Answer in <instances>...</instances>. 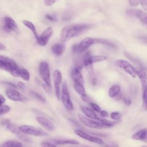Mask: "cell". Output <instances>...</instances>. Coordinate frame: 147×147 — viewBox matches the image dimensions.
<instances>
[{
  "label": "cell",
  "instance_id": "1",
  "mask_svg": "<svg viewBox=\"0 0 147 147\" xmlns=\"http://www.w3.org/2000/svg\"><path fill=\"white\" fill-rule=\"evenodd\" d=\"M90 26L89 24H76L67 26L61 29L60 40L62 42L67 41L90 28Z\"/></svg>",
  "mask_w": 147,
  "mask_h": 147
},
{
  "label": "cell",
  "instance_id": "2",
  "mask_svg": "<svg viewBox=\"0 0 147 147\" xmlns=\"http://www.w3.org/2000/svg\"><path fill=\"white\" fill-rule=\"evenodd\" d=\"M0 68L10 72L14 77L20 76V68L13 59L8 57L0 55Z\"/></svg>",
  "mask_w": 147,
  "mask_h": 147
},
{
  "label": "cell",
  "instance_id": "3",
  "mask_svg": "<svg viewBox=\"0 0 147 147\" xmlns=\"http://www.w3.org/2000/svg\"><path fill=\"white\" fill-rule=\"evenodd\" d=\"M94 44H95V38L92 37H87L84 38L80 43L74 45L72 49L73 52L75 53H81L86 51Z\"/></svg>",
  "mask_w": 147,
  "mask_h": 147
},
{
  "label": "cell",
  "instance_id": "4",
  "mask_svg": "<svg viewBox=\"0 0 147 147\" xmlns=\"http://www.w3.org/2000/svg\"><path fill=\"white\" fill-rule=\"evenodd\" d=\"M20 130L25 134L34 136L36 137L47 136L48 134L42 129L30 125H22L19 127Z\"/></svg>",
  "mask_w": 147,
  "mask_h": 147
},
{
  "label": "cell",
  "instance_id": "5",
  "mask_svg": "<svg viewBox=\"0 0 147 147\" xmlns=\"http://www.w3.org/2000/svg\"><path fill=\"white\" fill-rule=\"evenodd\" d=\"M61 100L64 106L68 110H72L74 109L72 102L71 100L70 95L69 93L68 85L65 80L62 85V90L61 92Z\"/></svg>",
  "mask_w": 147,
  "mask_h": 147
},
{
  "label": "cell",
  "instance_id": "6",
  "mask_svg": "<svg viewBox=\"0 0 147 147\" xmlns=\"http://www.w3.org/2000/svg\"><path fill=\"white\" fill-rule=\"evenodd\" d=\"M39 73L41 78L45 83L51 87L50 71L48 64L45 61H42L39 65Z\"/></svg>",
  "mask_w": 147,
  "mask_h": 147
},
{
  "label": "cell",
  "instance_id": "7",
  "mask_svg": "<svg viewBox=\"0 0 147 147\" xmlns=\"http://www.w3.org/2000/svg\"><path fill=\"white\" fill-rule=\"evenodd\" d=\"M115 64L119 68L123 69L126 72H127L133 78L136 77V69L134 68L133 65H132L128 61L122 59L117 60L115 61Z\"/></svg>",
  "mask_w": 147,
  "mask_h": 147
},
{
  "label": "cell",
  "instance_id": "8",
  "mask_svg": "<svg viewBox=\"0 0 147 147\" xmlns=\"http://www.w3.org/2000/svg\"><path fill=\"white\" fill-rule=\"evenodd\" d=\"M7 129L12 133L14 134L20 140L26 143H31L32 140L31 139L26 136V134L22 133L20 130L19 127L13 123H9L7 125Z\"/></svg>",
  "mask_w": 147,
  "mask_h": 147
},
{
  "label": "cell",
  "instance_id": "9",
  "mask_svg": "<svg viewBox=\"0 0 147 147\" xmlns=\"http://www.w3.org/2000/svg\"><path fill=\"white\" fill-rule=\"evenodd\" d=\"M78 118L79 119L80 121L84 125H85L86 126H87L88 127L98 129V128H102V127H105L100 122H99L98 121H95L91 119L87 118V117H85L84 115H83L80 113L78 114Z\"/></svg>",
  "mask_w": 147,
  "mask_h": 147
},
{
  "label": "cell",
  "instance_id": "10",
  "mask_svg": "<svg viewBox=\"0 0 147 147\" xmlns=\"http://www.w3.org/2000/svg\"><path fill=\"white\" fill-rule=\"evenodd\" d=\"M53 79L56 95L59 99H61V91H60V85L62 81V75L59 70L56 69L53 72Z\"/></svg>",
  "mask_w": 147,
  "mask_h": 147
},
{
  "label": "cell",
  "instance_id": "11",
  "mask_svg": "<svg viewBox=\"0 0 147 147\" xmlns=\"http://www.w3.org/2000/svg\"><path fill=\"white\" fill-rule=\"evenodd\" d=\"M74 132L79 137H80L84 140H86L88 141H90V142H92L94 143H96V144H98L99 145L104 144L103 141L102 140H101L100 138L95 137V136H92L83 131V130H82L80 129H75Z\"/></svg>",
  "mask_w": 147,
  "mask_h": 147
},
{
  "label": "cell",
  "instance_id": "12",
  "mask_svg": "<svg viewBox=\"0 0 147 147\" xmlns=\"http://www.w3.org/2000/svg\"><path fill=\"white\" fill-rule=\"evenodd\" d=\"M53 30L52 27H48L45 29L43 32L38 36V37L36 39L37 43L41 45L45 46L47 44L49 40L50 39L51 37L53 34Z\"/></svg>",
  "mask_w": 147,
  "mask_h": 147
},
{
  "label": "cell",
  "instance_id": "13",
  "mask_svg": "<svg viewBox=\"0 0 147 147\" xmlns=\"http://www.w3.org/2000/svg\"><path fill=\"white\" fill-rule=\"evenodd\" d=\"M83 64H82L76 65L71 72V76L74 82L82 84H83L84 82L83 77L81 74V70L83 68Z\"/></svg>",
  "mask_w": 147,
  "mask_h": 147
},
{
  "label": "cell",
  "instance_id": "14",
  "mask_svg": "<svg viewBox=\"0 0 147 147\" xmlns=\"http://www.w3.org/2000/svg\"><path fill=\"white\" fill-rule=\"evenodd\" d=\"M5 25L3 28L6 31H13L15 33H19L18 27L15 21L10 17H6L4 18Z\"/></svg>",
  "mask_w": 147,
  "mask_h": 147
},
{
  "label": "cell",
  "instance_id": "15",
  "mask_svg": "<svg viewBox=\"0 0 147 147\" xmlns=\"http://www.w3.org/2000/svg\"><path fill=\"white\" fill-rule=\"evenodd\" d=\"M37 122L42 126L45 129L48 131H53L55 129V126L52 122L48 118L38 116L36 118Z\"/></svg>",
  "mask_w": 147,
  "mask_h": 147
},
{
  "label": "cell",
  "instance_id": "16",
  "mask_svg": "<svg viewBox=\"0 0 147 147\" xmlns=\"http://www.w3.org/2000/svg\"><path fill=\"white\" fill-rule=\"evenodd\" d=\"M137 75L140 78L141 87H142V93L144 92L145 88L147 87V75L146 72L143 69H136Z\"/></svg>",
  "mask_w": 147,
  "mask_h": 147
},
{
  "label": "cell",
  "instance_id": "17",
  "mask_svg": "<svg viewBox=\"0 0 147 147\" xmlns=\"http://www.w3.org/2000/svg\"><path fill=\"white\" fill-rule=\"evenodd\" d=\"M131 138L134 140H140L147 142V128L141 129L133 134Z\"/></svg>",
  "mask_w": 147,
  "mask_h": 147
},
{
  "label": "cell",
  "instance_id": "18",
  "mask_svg": "<svg viewBox=\"0 0 147 147\" xmlns=\"http://www.w3.org/2000/svg\"><path fill=\"white\" fill-rule=\"evenodd\" d=\"M6 95L7 98L14 101L21 100V96L20 92L15 89L8 88L6 90Z\"/></svg>",
  "mask_w": 147,
  "mask_h": 147
},
{
  "label": "cell",
  "instance_id": "19",
  "mask_svg": "<svg viewBox=\"0 0 147 147\" xmlns=\"http://www.w3.org/2000/svg\"><path fill=\"white\" fill-rule=\"evenodd\" d=\"M80 108L82 111L86 115V116L87 118L91 119H96L97 120L98 117L97 116L96 114L95 113V111L92 109H91L87 106H83V105H81L80 106Z\"/></svg>",
  "mask_w": 147,
  "mask_h": 147
},
{
  "label": "cell",
  "instance_id": "20",
  "mask_svg": "<svg viewBox=\"0 0 147 147\" xmlns=\"http://www.w3.org/2000/svg\"><path fill=\"white\" fill-rule=\"evenodd\" d=\"M134 17H137L140 22L147 28V13L140 10H136Z\"/></svg>",
  "mask_w": 147,
  "mask_h": 147
},
{
  "label": "cell",
  "instance_id": "21",
  "mask_svg": "<svg viewBox=\"0 0 147 147\" xmlns=\"http://www.w3.org/2000/svg\"><path fill=\"white\" fill-rule=\"evenodd\" d=\"M55 145H65V144H72V145H79V142L75 140L72 139H64V140H52L51 141Z\"/></svg>",
  "mask_w": 147,
  "mask_h": 147
},
{
  "label": "cell",
  "instance_id": "22",
  "mask_svg": "<svg viewBox=\"0 0 147 147\" xmlns=\"http://www.w3.org/2000/svg\"><path fill=\"white\" fill-rule=\"evenodd\" d=\"M53 53L56 56H61L65 51V46L61 44H56L52 47Z\"/></svg>",
  "mask_w": 147,
  "mask_h": 147
},
{
  "label": "cell",
  "instance_id": "23",
  "mask_svg": "<svg viewBox=\"0 0 147 147\" xmlns=\"http://www.w3.org/2000/svg\"><path fill=\"white\" fill-rule=\"evenodd\" d=\"M121 91V87L118 84L112 86L109 90V95L110 98H114L117 96Z\"/></svg>",
  "mask_w": 147,
  "mask_h": 147
},
{
  "label": "cell",
  "instance_id": "24",
  "mask_svg": "<svg viewBox=\"0 0 147 147\" xmlns=\"http://www.w3.org/2000/svg\"><path fill=\"white\" fill-rule=\"evenodd\" d=\"M22 23L25 26H26L28 29H29L32 31V32L33 33V35L35 37L36 39H37L39 36L38 35V34L37 33V31H36V28H35V26L34 25V24L32 22L26 20H23Z\"/></svg>",
  "mask_w": 147,
  "mask_h": 147
},
{
  "label": "cell",
  "instance_id": "25",
  "mask_svg": "<svg viewBox=\"0 0 147 147\" xmlns=\"http://www.w3.org/2000/svg\"><path fill=\"white\" fill-rule=\"evenodd\" d=\"M97 120L98 121V122H100L102 125H103L105 127H112L114 125H116L118 122V121H109L105 118H100L99 117H98Z\"/></svg>",
  "mask_w": 147,
  "mask_h": 147
},
{
  "label": "cell",
  "instance_id": "26",
  "mask_svg": "<svg viewBox=\"0 0 147 147\" xmlns=\"http://www.w3.org/2000/svg\"><path fill=\"white\" fill-rule=\"evenodd\" d=\"M74 88L76 91V92L80 94V95H82L85 93V89L84 88V86L83 84H80V83H78L75 82L74 83Z\"/></svg>",
  "mask_w": 147,
  "mask_h": 147
},
{
  "label": "cell",
  "instance_id": "27",
  "mask_svg": "<svg viewBox=\"0 0 147 147\" xmlns=\"http://www.w3.org/2000/svg\"><path fill=\"white\" fill-rule=\"evenodd\" d=\"M95 43H98V44H103L105 45L107 47H111V48H115V46L110 41H109L107 40H104V39H100V38H95Z\"/></svg>",
  "mask_w": 147,
  "mask_h": 147
},
{
  "label": "cell",
  "instance_id": "28",
  "mask_svg": "<svg viewBox=\"0 0 147 147\" xmlns=\"http://www.w3.org/2000/svg\"><path fill=\"white\" fill-rule=\"evenodd\" d=\"M20 77H21L23 80L25 81H29L30 80V75L29 72L24 69L21 68L20 71Z\"/></svg>",
  "mask_w": 147,
  "mask_h": 147
},
{
  "label": "cell",
  "instance_id": "29",
  "mask_svg": "<svg viewBox=\"0 0 147 147\" xmlns=\"http://www.w3.org/2000/svg\"><path fill=\"white\" fill-rule=\"evenodd\" d=\"M10 110V108L9 106L7 105H2L0 106V115H3L8 113Z\"/></svg>",
  "mask_w": 147,
  "mask_h": 147
},
{
  "label": "cell",
  "instance_id": "30",
  "mask_svg": "<svg viewBox=\"0 0 147 147\" xmlns=\"http://www.w3.org/2000/svg\"><path fill=\"white\" fill-rule=\"evenodd\" d=\"M143 98V107L145 109L147 107V87L145 88L144 92L142 93Z\"/></svg>",
  "mask_w": 147,
  "mask_h": 147
},
{
  "label": "cell",
  "instance_id": "31",
  "mask_svg": "<svg viewBox=\"0 0 147 147\" xmlns=\"http://www.w3.org/2000/svg\"><path fill=\"white\" fill-rule=\"evenodd\" d=\"M16 141H7L0 145V147H13Z\"/></svg>",
  "mask_w": 147,
  "mask_h": 147
},
{
  "label": "cell",
  "instance_id": "32",
  "mask_svg": "<svg viewBox=\"0 0 147 147\" xmlns=\"http://www.w3.org/2000/svg\"><path fill=\"white\" fill-rule=\"evenodd\" d=\"M124 53V54L125 55V56L129 59H130L131 61H132L133 63H134L135 64H136L137 65H140V66H141V67H143L142 65V64L140 63V62L138 60H136V59H135L134 58H133V57H131L130 55H129L127 53H126V52H123Z\"/></svg>",
  "mask_w": 147,
  "mask_h": 147
},
{
  "label": "cell",
  "instance_id": "33",
  "mask_svg": "<svg viewBox=\"0 0 147 147\" xmlns=\"http://www.w3.org/2000/svg\"><path fill=\"white\" fill-rule=\"evenodd\" d=\"M45 17L48 20H49L52 22H56L57 19V17L55 14H47L45 16Z\"/></svg>",
  "mask_w": 147,
  "mask_h": 147
},
{
  "label": "cell",
  "instance_id": "34",
  "mask_svg": "<svg viewBox=\"0 0 147 147\" xmlns=\"http://www.w3.org/2000/svg\"><path fill=\"white\" fill-rule=\"evenodd\" d=\"M31 93H32V94L35 98H37L38 100H39L40 101H41V102H44L45 101V99L40 94H38L37 92H34V91H32Z\"/></svg>",
  "mask_w": 147,
  "mask_h": 147
},
{
  "label": "cell",
  "instance_id": "35",
  "mask_svg": "<svg viewBox=\"0 0 147 147\" xmlns=\"http://www.w3.org/2000/svg\"><path fill=\"white\" fill-rule=\"evenodd\" d=\"M111 118L115 121H118L121 118V114L119 112H113L110 115Z\"/></svg>",
  "mask_w": 147,
  "mask_h": 147
},
{
  "label": "cell",
  "instance_id": "36",
  "mask_svg": "<svg viewBox=\"0 0 147 147\" xmlns=\"http://www.w3.org/2000/svg\"><path fill=\"white\" fill-rule=\"evenodd\" d=\"M90 105L91 107L92 108V109L93 110H95V111L99 112V113L101 111V110H100V107H99L98 105H96V103L90 102Z\"/></svg>",
  "mask_w": 147,
  "mask_h": 147
},
{
  "label": "cell",
  "instance_id": "37",
  "mask_svg": "<svg viewBox=\"0 0 147 147\" xmlns=\"http://www.w3.org/2000/svg\"><path fill=\"white\" fill-rule=\"evenodd\" d=\"M42 87L44 89V90L47 92V93H50L51 92V89L50 86H49L48 84H47L46 83H42Z\"/></svg>",
  "mask_w": 147,
  "mask_h": 147
},
{
  "label": "cell",
  "instance_id": "38",
  "mask_svg": "<svg viewBox=\"0 0 147 147\" xmlns=\"http://www.w3.org/2000/svg\"><path fill=\"white\" fill-rule=\"evenodd\" d=\"M41 146L42 147H57L56 145L52 144L48 142H42L41 143Z\"/></svg>",
  "mask_w": 147,
  "mask_h": 147
},
{
  "label": "cell",
  "instance_id": "39",
  "mask_svg": "<svg viewBox=\"0 0 147 147\" xmlns=\"http://www.w3.org/2000/svg\"><path fill=\"white\" fill-rule=\"evenodd\" d=\"M140 4L145 10H147V1H140Z\"/></svg>",
  "mask_w": 147,
  "mask_h": 147
},
{
  "label": "cell",
  "instance_id": "40",
  "mask_svg": "<svg viewBox=\"0 0 147 147\" xmlns=\"http://www.w3.org/2000/svg\"><path fill=\"white\" fill-rule=\"evenodd\" d=\"M81 98L83 100H84L85 102H90V98L86 94H84L81 95Z\"/></svg>",
  "mask_w": 147,
  "mask_h": 147
},
{
  "label": "cell",
  "instance_id": "41",
  "mask_svg": "<svg viewBox=\"0 0 147 147\" xmlns=\"http://www.w3.org/2000/svg\"><path fill=\"white\" fill-rule=\"evenodd\" d=\"M56 1H50V0H45L44 1V3L46 6H49L54 4Z\"/></svg>",
  "mask_w": 147,
  "mask_h": 147
},
{
  "label": "cell",
  "instance_id": "42",
  "mask_svg": "<svg viewBox=\"0 0 147 147\" xmlns=\"http://www.w3.org/2000/svg\"><path fill=\"white\" fill-rule=\"evenodd\" d=\"M129 3L131 6H136L140 4V1H129Z\"/></svg>",
  "mask_w": 147,
  "mask_h": 147
},
{
  "label": "cell",
  "instance_id": "43",
  "mask_svg": "<svg viewBox=\"0 0 147 147\" xmlns=\"http://www.w3.org/2000/svg\"><path fill=\"white\" fill-rule=\"evenodd\" d=\"M139 39L143 43L147 44V36H142L139 37Z\"/></svg>",
  "mask_w": 147,
  "mask_h": 147
},
{
  "label": "cell",
  "instance_id": "44",
  "mask_svg": "<svg viewBox=\"0 0 147 147\" xmlns=\"http://www.w3.org/2000/svg\"><path fill=\"white\" fill-rule=\"evenodd\" d=\"M17 86L21 90H24L25 89V88L24 83L23 82H19L18 83V84H17Z\"/></svg>",
  "mask_w": 147,
  "mask_h": 147
},
{
  "label": "cell",
  "instance_id": "45",
  "mask_svg": "<svg viewBox=\"0 0 147 147\" xmlns=\"http://www.w3.org/2000/svg\"><path fill=\"white\" fill-rule=\"evenodd\" d=\"M123 101L125 103L126 105H130L131 103V100L130 98H126V97H123Z\"/></svg>",
  "mask_w": 147,
  "mask_h": 147
},
{
  "label": "cell",
  "instance_id": "46",
  "mask_svg": "<svg viewBox=\"0 0 147 147\" xmlns=\"http://www.w3.org/2000/svg\"><path fill=\"white\" fill-rule=\"evenodd\" d=\"M1 123L3 125H7L9 123H10V121L7 119H3L1 121Z\"/></svg>",
  "mask_w": 147,
  "mask_h": 147
},
{
  "label": "cell",
  "instance_id": "47",
  "mask_svg": "<svg viewBox=\"0 0 147 147\" xmlns=\"http://www.w3.org/2000/svg\"><path fill=\"white\" fill-rule=\"evenodd\" d=\"M5 98L3 97V95L0 94V106H2L3 104L5 103Z\"/></svg>",
  "mask_w": 147,
  "mask_h": 147
},
{
  "label": "cell",
  "instance_id": "48",
  "mask_svg": "<svg viewBox=\"0 0 147 147\" xmlns=\"http://www.w3.org/2000/svg\"><path fill=\"white\" fill-rule=\"evenodd\" d=\"M100 114L101 116L103 117H107L108 116L107 112L105 110H101V111L100 112Z\"/></svg>",
  "mask_w": 147,
  "mask_h": 147
},
{
  "label": "cell",
  "instance_id": "49",
  "mask_svg": "<svg viewBox=\"0 0 147 147\" xmlns=\"http://www.w3.org/2000/svg\"><path fill=\"white\" fill-rule=\"evenodd\" d=\"M5 84H7V85H9L10 87H13V88H17V86L15 84H14V83H11V82H5V83H4Z\"/></svg>",
  "mask_w": 147,
  "mask_h": 147
},
{
  "label": "cell",
  "instance_id": "50",
  "mask_svg": "<svg viewBox=\"0 0 147 147\" xmlns=\"http://www.w3.org/2000/svg\"><path fill=\"white\" fill-rule=\"evenodd\" d=\"M13 147H22V144L20 142L16 141Z\"/></svg>",
  "mask_w": 147,
  "mask_h": 147
},
{
  "label": "cell",
  "instance_id": "51",
  "mask_svg": "<svg viewBox=\"0 0 147 147\" xmlns=\"http://www.w3.org/2000/svg\"><path fill=\"white\" fill-rule=\"evenodd\" d=\"M105 147H118V146L115 144H106Z\"/></svg>",
  "mask_w": 147,
  "mask_h": 147
},
{
  "label": "cell",
  "instance_id": "52",
  "mask_svg": "<svg viewBox=\"0 0 147 147\" xmlns=\"http://www.w3.org/2000/svg\"><path fill=\"white\" fill-rule=\"evenodd\" d=\"M6 49V47L5 46V45H3V44L0 42V50H5Z\"/></svg>",
  "mask_w": 147,
  "mask_h": 147
},
{
  "label": "cell",
  "instance_id": "53",
  "mask_svg": "<svg viewBox=\"0 0 147 147\" xmlns=\"http://www.w3.org/2000/svg\"><path fill=\"white\" fill-rule=\"evenodd\" d=\"M142 147H147V146H142Z\"/></svg>",
  "mask_w": 147,
  "mask_h": 147
},
{
  "label": "cell",
  "instance_id": "54",
  "mask_svg": "<svg viewBox=\"0 0 147 147\" xmlns=\"http://www.w3.org/2000/svg\"><path fill=\"white\" fill-rule=\"evenodd\" d=\"M145 110H147V107H146V109H145Z\"/></svg>",
  "mask_w": 147,
  "mask_h": 147
}]
</instances>
